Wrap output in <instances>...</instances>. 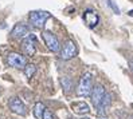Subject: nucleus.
<instances>
[{"instance_id": "nucleus-1", "label": "nucleus", "mask_w": 133, "mask_h": 119, "mask_svg": "<svg viewBox=\"0 0 133 119\" xmlns=\"http://www.w3.org/2000/svg\"><path fill=\"white\" fill-rule=\"evenodd\" d=\"M93 90V76L90 72H85L81 76L79 84L77 87V94L78 96H89Z\"/></svg>"}, {"instance_id": "nucleus-2", "label": "nucleus", "mask_w": 133, "mask_h": 119, "mask_svg": "<svg viewBox=\"0 0 133 119\" xmlns=\"http://www.w3.org/2000/svg\"><path fill=\"white\" fill-rule=\"evenodd\" d=\"M51 18V13L47 11H32L28 15V20L35 28H43L47 19Z\"/></svg>"}, {"instance_id": "nucleus-3", "label": "nucleus", "mask_w": 133, "mask_h": 119, "mask_svg": "<svg viewBox=\"0 0 133 119\" xmlns=\"http://www.w3.org/2000/svg\"><path fill=\"white\" fill-rule=\"evenodd\" d=\"M78 54V48H77V44L73 42V40H66V43L63 44V47H62L61 50V59L63 60H70L77 56Z\"/></svg>"}, {"instance_id": "nucleus-4", "label": "nucleus", "mask_w": 133, "mask_h": 119, "mask_svg": "<svg viewBox=\"0 0 133 119\" xmlns=\"http://www.w3.org/2000/svg\"><path fill=\"white\" fill-rule=\"evenodd\" d=\"M42 38L43 40L46 43V46H47V48L52 52H59L61 51V44H59V40L58 38L54 35L52 32H50V31H43L42 32Z\"/></svg>"}, {"instance_id": "nucleus-5", "label": "nucleus", "mask_w": 133, "mask_h": 119, "mask_svg": "<svg viewBox=\"0 0 133 119\" xmlns=\"http://www.w3.org/2000/svg\"><path fill=\"white\" fill-rule=\"evenodd\" d=\"M7 63H8V66L20 70V68H24V67H26L27 60H26V58L23 56L22 54L10 52L8 55H7Z\"/></svg>"}, {"instance_id": "nucleus-6", "label": "nucleus", "mask_w": 133, "mask_h": 119, "mask_svg": "<svg viewBox=\"0 0 133 119\" xmlns=\"http://www.w3.org/2000/svg\"><path fill=\"white\" fill-rule=\"evenodd\" d=\"M35 43H36V38L34 35H28L23 39L22 42V50L24 52L27 56H34L35 52H36V47H35Z\"/></svg>"}, {"instance_id": "nucleus-7", "label": "nucleus", "mask_w": 133, "mask_h": 119, "mask_svg": "<svg viewBox=\"0 0 133 119\" xmlns=\"http://www.w3.org/2000/svg\"><path fill=\"white\" fill-rule=\"evenodd\" d=\"M105 87L102 84H97V86H93V90H91V94H90V96H91V103H93V106H94L96 108H98V106L101 105V102H102L104 96H105Z\"/></svg>"}, {"instance_id": "nucleus-8", "label": "nucleus", "mask_w": 133, "mask_h": 119, "mask_svg": "<svg viewBox=\"0 0 133 119\" xmlns=\"http://www.w3.org/2000/svg\"><path fill=\"white\" fill-rule=\"evenodd\" d=\"M8 106H10V110L12 111V113L18 114V115L24 116V115L27 114V108H26V106H24V103H23L18 96L11 98L10 102H8Z\"/></svg>"}, {"instance_id": "nucleus-9", "label": "nucleus", "mask_w": 133, "mask_h": 119, "mask_svg": "<svg viewBox=\"0 0 133 119\" xmlns=\"http://www.w3.org/2000/svg\"><path fill=\"white\" fill-rule=\"evenodd\" d=\"M83 20L86 21V24H88L90 28L93 27H96L98 23H99V16H98V13L94 11V10H86L83 12Z\"/></svg>"}, {"instance_id": "nucleus-10", "label": "nucleus", "mask_w": 133, "mask_h": 119, "mask_svg": "<svg viewBox=\"0 0 133 119\" xmlns=\"http://www.w3.org/2000/svg\"><path fill=\"white\" fill-rule=\"evenodd\" d=\"M28 34H30L28 27L26 24H22V23L15 24L12 31H11V36L15 39H24L26 36H28Z\"/></svg>"}, {"instance_id": "nucleus-11", "label": "nucleus", "mask_w": 133, "mask_h": 119, "mask_svg": "<svg viewBox=\"0 0 133 119\" xmlns=\"http://www.w3.org/2000/svg\"><path fill=\"white\" fill-rule=\"evenodd\" d=\"M71 108H73V111H74L75 114H79V115H82V114H88L89 111H90L89 105H88L86 102H83V100L71 103Z\"/></svg>"}, {"instance_id": "nucleus-12", "label": "nucleus", "mask_w": 133, "mask_h": 119, "mask_svg": "<svg viewBox=\"0 0 133 119\" xmlns=\"http://www.w3.org/2000/svg\"><path fill=\"white\" fill-rule=\"evenodd\" d=\"M110 103H112V95L110 94H105V96H104V99H102V102H101V105L98 106V114L99 115H102V116H105L106 114H108V108H109V106H110Z\"/></svg>"}, {"instance_id": "nucleus-13", "label": "nucleus", "mask_w": 133, "mask_h": 119, "mask_svg": "<svg viewBox=\"0 0 133 119\" xmlns=\"http://www.w3.org/2000/svg\"><path fill=\"white\" fill-rule=\"evenodd\" d=\"M61 84H62V88H63V92H65L66 95H69V94L73 92L74 84H73V80H71L69 76H62V78H61Z\"/></svg>"}, {"instance_id": "nucleus-14", "label": "nucleus", "mask_w": 133, "mask_h": 119, "mask_svg": "<svg viewBox=\"0 0 133 119\" xmlns=\"http://www.w3.org/2000/svg\"><path fill=\"white\" fill-rule=\"evenodd\" d=\"M46 106L43 105L42 102H36L34 106V115L36 119H43V114H44Z\"/></svg>"}, {"instance_id": "nucleus-15", "label": "nucleus", "mask_w": 133, "mask_h": 119, "mask_svg": "<svg viewBox=\"0 0 133 119\" xmlns=\"http://www.w3.org/2000/svg\"><path fill=\"white\" fill-rule=\"evenodd\" d=\"M23 70H24V75H26L28 79H31V78L35 75V72H36V66L32 64V63H27L26 67L23 68Z\"/></svg>"}, {"instance_id": "nucleus-16", "label": "nucleus", "mask_w": 133, "mask_h": 119, "mask_svg": "<svg viewBox=\"0 0 133 119\" xmlns=\"http://www.w3.org/2000/svg\"><path fill=\"white\" fill-rule=\"evenodd\" d=\"M108 5H109V7H110V8L113 10V12H114V13L120 15V8L117 7V4H116L114 0H108Z\"/></svg>"}, {"instance_id": "nucleus-17", "label": "nucleus", "mask_w": 133, "mask_h": 119, "mask_svg": "<svg viewBox=\"0 0 133 119\" xmlns=\"http://www.w3.org/2000/svg\"><path fill=\"white\" fill-rule=\"evenodd\" d=\"M43 119H55V116L52 115V113H51L50 110L46 108L44 110V114H43Z\"/></svg>"}, {"instance_id": "nucleus-18", "label": "nucleus", "mask_w": 133, "mask_h": 119, "mask_svg": "<svg viewBox=\"0 0 133 119\" xmlns=\"http://www.w3.org/2000/svg\"><path fill=\"white\" fill-rule=\"evenodd\" d=\"M128 15H129V16H133V10H130V11L128 12Z\"/></svg>"}, {"instance_id": "nucleus-19", "label": "nucleus", "mask_w": 133, "mask_h": 119, "mask_svg": "<svg viewBox=\"0 0 133 119\" xmlns=\"http://www.w3.org/2000/svg\"><path fill=\"white\" fill-rule=\"evenodd\" d=\"M130 70H132V71H133V59H132V60H130Z\"/></svg>"}, {"instance_id": "nucleus-20", "label": "nucleus", "mask_w": 133, "mask_h": 119, "mask_svg": "<svg viewBox=\"0 0 133 119\" xmlns=\"http://www.w3.org/2000/svg\"><path fill=\"white\" fill-rule=\"evenodd\" d=\"M82 119H89V118H82Z\"/></svg>"}, {"instance_id": "nucleus-21", "label": "nucleus", "mask_w": 133, "mask_h": 119, "mask_svg": "<svg viewBox=\"0 0 133 119\" xmlns=\"http://www.w3.org/2000/svg\"><path fill=\"white\" fill-rule=\"evenodd\" d=\"M69 119H73V118H69Z\"/></svg>"}, {"instance_id": "nucleus-22", "label": "nucleus", "mask_w": 133, "mask_h": 119, "mask_svg": "<svg viewBox=\"0 0 133 119\" xmlns=\"http://www.w3.org/2000/svg\"><path fill=\"white\" fill-rule=\"evenodd\" d=\"M132 119H133V116H132Z\"/></svg>"}]
</instances>
